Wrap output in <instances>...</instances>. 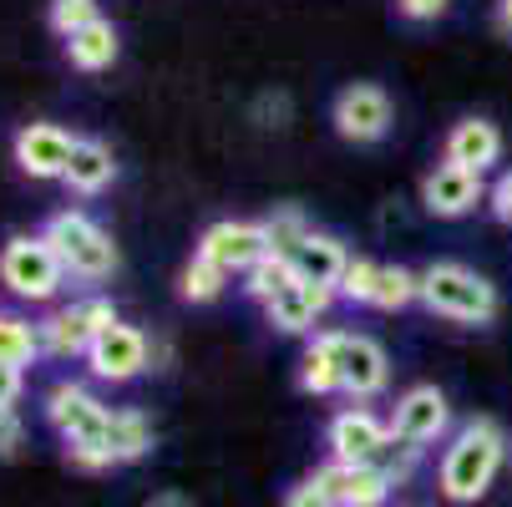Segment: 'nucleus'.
<instances>
[{
  "label": "nucleus",
  "instance_id": "f257e3e1",
  "mask_svg": "<svg viewBox=\"0 0 512 507\" xmlns=\"http://www.w3.org/2000/svg\"><path fill=\"white\" fill-rule=\"evenodd\" d=\"M502 462H507L502 426H497L492 416H472L457 437H452V447L442 452V497L457 502V507L482 502V497L492 492Z\"/></svg>",
  "mask_w": 512,
  "mask_h": 507
},
{
  "label": "nucleus",
  "instance_id": "f03ea898",
  "mask_svg": "<svg viewBox=\"0 0 512 507\" xmlns=\"http://www.w3.org/2000/svg\"><path fill=\"white\" fill-rule=\"evenodd\" d=\"M41 239L51 244V254L61 259V269H66L71 279H107V274L117 269V244H112V234H107L97 219H87L82 208L51 213L46 229H41Z\"/></svg>",
  "mask_w": 512,
  "mask_h": 507
},
{
  "label": "nucleus",
  "instance_id": "7ed1b4c3",
  "mask_svg": "<svg viewBox=\"0 0 512 507\" xmlns=\"http://www.w3.org/2000/svg\"><path fill=\"white\" fill-rule=\"evenodd\" d=\"M421 305L462 325H487L497 315V289L467 264H431L421 274Z\"/></svg>",
  "mask_w": 512,
  "mask_h": 507
},
{
  "label": "nucleus",
  "instance_id": "20e7f679",
  "mask_svg": "<svg viewBox=\"0 0 512 507\" xmlns=\"http://www.w3.org/2000/svg\"><path fill=\"white\" fill-rule=\"evenodd\" d=\"M320 345H325V355L335 360V371H340V391L350 396V401H371V396H381L386 391V381H391V360H386V350L371 340V335H355V330H325V335H315Z\"/></svg>",
  "mask_w": 512,
  "mask_h": 507
},
{
  "label": "nucleus",
  "instance_id": "39448f33",
  "mask_svg": "<svg viewBox=\"0 0 512 507\" xmlns=\"http://www.w3.org/2000/svg\"><path fill=\"white\" fill-rule=\"evenodd\" d=\"M66 269L61 259L51 254V244L41 234H21L0 249V284L11 289L16 300H31V305H46L56 289H61Z\"/></svg>",
  "mask_w": 512,
  "mask_h": 507
},
{
  "label": "nucleus",
  "instance_id": "423d86ee",
  "mask_svg": "<svg viewBox=\"0 0 512 507\" xmlns=\"http://www.w3.org/2000/svg\"><path fill=\"white\" fill-rule=\"evenodd\" d=\"M325 442H330V462L371 467L386 452V442H391V421H381L376 411H365V406H350V411L330 416Z\"/></svg>",
  "mask_w": 512,
  "mask_h": 507
},
{
  "label": "nucleus",
  "instance_id": "0eeeda50",
  "mask_svg": "<svg viewBox=\"0 0 512 507\" xmlns=\"http://www.w3.org/2000/svg\"><path fill=\"white\" fill-rule=\"evenodd\" d=\"M264 254H269V234H264V224H249V219L208 224L198 239V259L218 264L224 274H249Z\"/></svg>",
  "mask_w": 512,
  "mask_h": 507
},
{
  "label": "nucleus",
  "instance_id": "6e6552de",
  "mask_svg": "<svg viewBox=\"0 0 512 507\" xmlns=\"http://www.w3.org/2000/svg\"><path fill=\"white\" fill-rule=\"evenodd\" d=\"M447 426H452V406H447V396L436 391V386H411L396 401V411H391V437L406 442V447L442 442Z\"/></svg>",
  "mask_w": 512,
  "mask_h": 507
},
{
  "label": "nucleus",
  "instance_id": "1a4fd4ad",
  "mask_svg": "<svg viewBox=\"0 0 512 507\" xmlns=\"http://www.w3.org/2000/svg\"><path fill=\"white\" fill-rule=\"evenodd\" d=\"M330 122L345 142H381L391 132V97L376 82H355L335 97Z\"/></svg>",
  "mask_w": 512,
  "mask_h": 507
},
{
  "label": "nucleus",
  "instance_id": "9d476101",
  "mask_svg": "<svg viewBox=\"0 0 512 507\" xmlns=\"http://www.w3.org/2000/svg\"><path fill=\"white\" fill-rule=\"evenodd\" d=\"M71 153H77V137H71L66 127H56V122H31V127L16 132V168L36 183L66 178Z\"/></svg>",
  "mask_w": 512,
  "mask_h": 507
},
{
  "label": "nucleus",
  "instance_id": "9b49d317",
  "mask_svg": "<svg viewBox=\"0 0 512 507\" xmlns=\"http://www.w3.org/2000/svg\"><path fill=\"white\" fill-rule=\"evenodd\" d=\"M87 371L97 381H112V386L142 376V371H148V340H142V330L112 325L107 335H97L92 350H87Z\"/></svg>",
  "mask_w": 512,
  "mask_h": 507
},
{
  "label": "nucleus",
  "instance_id": "f8f14e48",
  "mask_svg": "<svg viewBox=\"0 0 512 507\" xmlns=\"http://www.w3.org/2000/svg\"><path fill=\"white\" fill-rule=\"evenodd\" d=\"M330 300H335V284L295 279V284H284L264 310H269V325H274V330H284V335H310L315 320L330 310Z\"/></svg>",
  "mask_w": 512,
  "mask_h": 507
},
{
  "label": "nucleus",
  "instance_id": "ddd939ff",
  "mask_svg": "<svg viewBox=\"0 0 512 507\" xmlns=\"http://www.w3.org/2000/svg\"><path fill=\"white\" fill-rule=\"evenodd\" d=\"M482 198V173H467V168H431L421 178V203L426 213H436V219H462V213H472Z\"/></svg>",
  "mask_w": 512,
  "mask_h": 507
},
{
  "label": "nucleus",
  "instance_id": "4468645a",
  "mask_svg": "<svg viewBox=\"0 0 512 507\" xmlns=\"http://www.w3.org/2000/svg\"><path fill=\"white\" fill-rule=\"evenodd\" d=\"M320 487L330 492L335 507H386L391 482L381 477V467H345V462H325L315 467Z\"/></svg>",
  "mask_w": 512,
  "mask_h": 507
},
{
  "label": "nucleus",
  "instance_id": "2eb2a0df",
  "mask_svg": "<svg viewBox=\"0 0 512 507\" xmlns=\"http://www.w3.org/2000/svg\"><path fill=\"white\" fill-rule=\"evenodd\" d=\"M497 158H502V132H497V122H487V117H462V122L447 132V163H452V168L487 173Z\"/></svg>",
  "mask_w": 512,
  "mask_h": 507
},
{
  "label": "nucleus",
  "instance_id": "dca6fc26",
  "mask_svg": "<svg viewBox=\"0 0 512 507\" xmlns=\"http://www.w3.org/2000/svg\"><path fill=\"white\" fill-rule=\"evenodd\" d=\"M41 355H51V360H87V350H92V325H87V315H82V305H66V310H51L41 325Z\"/></svg>",
  "mask_w": 512,
  "mask_h": 507
},
{
  "label": "nucleus",
  "instance_id": "f3484780",
  "mask_svg": "<svg viewBox=\"0 0 512 507\" xmlns=\"http://www.w3.org/2000/svg\"><path fill=\"white\" fill-rule=\"evenodd\" d=\"M112 178H117V158H112L107 142H97V137H77V153H71V163H66V178H61V183H66L71 193L92 198V193H102Z\"/></svg>",
  "mask_w": 512,
  "mask_h": 507
},
{
  "label": "nucleus",
  "instance_id": "a211bd4d",
  "mask_svg": "<svg viewBox=\"0 0 512 507\" xmlns=\"http://www.w3.org/2000/svg\"><path fill=\"white\" fill-rule=\"evenodd\" d=\"M345 264H350V254H345V244H340L335 234H310V239L295 249V259H289L295 279H310V284H340Z\"/></svg>",
  "mask_w": 512,
  "mask_h": 507
},
{
  "label": "nucleus",
  "instance_id": "6ab92c4d",
  "mask_svg": "<svg viewBox=\"0 0 512 507\" xmlns=\"http://www.w3.org/2000/svg\"><path fill=\"white\" fill-rule=\"evenodd\" d=\"M107 452L117 457V467L122 462H142L153 452V421L142 411H112V421H107Z\"/></svg>",
  "mask_w": 512,
  "mask_h": 507
},
{
  "label": "nucleus",
  "instance_id": "aec40b11",
  "mask_svg": "<svg viewBox=\"0 0 512 507\" xmlns=\"http://www.w3.org/2000/svg\"><path fill=\"white\" fill-rule=\"evenodd\" d=\"M117 51H122V41H117V26L112 21H92L87 31H77V36L66 41V56H71V66H77V71H107L117 61Z\"/></svg>",
  "mask_w": 512,
  "mask_h": 507
},
{
  "label": "nucleus",
  "instance_id": "412c9836",
  "mask_svg": "<svg viewBox=\"0 0 512 507\" xmlns=\"http://www.w3.org/2000/svg\"><path fill=\"white\" fill-rule=\"evenodd\" d=\"M36 355H41V330L21 315H0V360L26 371Z\"/></svg>",
  "mask_w": 512,
  "mask_h": 507
},
{
  "label": "nucleus",
  "instance_id": "4be33fe9",
  "mask_svg": "<svg viewBox=\"0 0 512 507\" xmlns=\"http://www.w3.org/2000/svg\"><path fill=\"white\" fill-rule=\"evenodd\" d=\"M295 381H300V391H305V396H335V391H340V371H335V360L325 355V345H320V340H310V345H305Z\"/></svg>",
  "mask_w": 512,
  "mask_h": 507
},
{
  "label": "nucleus",
  "instance_id": "5701e85b",
  "mask_svg": "<svg viewBox=\"0 0 512 507\" xmlns=\"http://www.w3.org/2000/svg\"><path fill=\"white\" fill-rule=\"evenodd\" d=\"M264 234H269V254L295 259V249H300L315 229L305 224V213H300V208H279V213H269V219H264Z\"/></svg>",
  "mask_w": 512,
  "mask_h": 507
},
{
  "label": "nucleus",
  "instance_id": "b1692460",
  "mask_svg": "<svg viewBox=\"0 0 512 507\" xmlns=\"http://www.w3.org/2000/svg\"><path fill=\"white\" fill-rule=\"evenodd\" d=\"M411 300H421V274L401 269V264H381V279H376V310H406Z\"/></svg>",
  "mask_w": 512,
  "mask_h": 507
},
{
  "label": "nucleus",
  "instance_id": "393cba45",
  "mask_svg": "<svg viewBox=\"0 0 512 507\" xmlns=\"http://www.w3.org/2000/svg\"><path fill=\"white\" fill-rule=\"evenodd\" d=\"M284 284H295V269H289V259H279V254H264L249 274H244V295L249 300H259V305H269Z\"/></svg>",
  "mask_w": 512,
  "mask_h": 507
},
{
  "label": "nucleus",
  "instance_id": "a878e982",
  "mask_svg": "<svg viewBox=\"0 0 512 507\" xmlns=\"http://www.w3.org/2000/svg\"><path fill=\"white\" fill-rule=\"evenodd\" d=\"M224 284H229V274H224V269L193 254V259H188V269H183V279H178V295H183V300H193V305H208V300L224 295Z\"/></svg>",
  "mask_w": 512,
  "mask_h": 507
},
{
  "label": "nucleus",
  "instance_id": "bb28decb",
  "mask_svg": "<svg viewBox=\"0 0 512 507\" xmlns=\"http://www.w3.org/2000/svg\"><path fill=\"white\" fill-rule=\"evenodd\" d=\"M376 279H381V264L350 259L345 274H340V284H335V295H340L345 305H371V300H376Z\"/></svg>",
  "mask_w": 512,
  "mask_h": 507
},
{
  "label": "nucleus",
  "instance_id": "cd10ccee",
  "mask_svg": "<svg viewBox=\"0 0 512 507\" xmlns=\"http://www.w3.org/2000/svg\"><path fill=\"white\" fill-rule=\"evenodd\" d=\"M46 21H51V31H56L61 41H71L77 31H87L92 21H102V11H97V0H51Z\"/></svg>",
  "mask_w": 512,
  "mask_h": 507
},
{
  "label": "nucleus",
  "instance_id": "c85d7f7f",
  "mask_svg": "<svg viewBox=\"0 0 512 507\" xmlns=\"http://www.w3.org/2000/svg\"><path fill=\"white\" fill-rule=\"evenodd\" d=\"M416 457H421V447H406V442H396V437H391V442H386V452H381L371 467H381V477L396 487V482H406V477L416 472Z\"/></svg>",
  "mask_w": 512,
  "mask_h": 507
},
{
  "label": "nucleus",
  "instance_id": "c756f323",
  "mask_svg": "<svg viewBox=\"0 0 512 507\" xmlns=\"http://www.w3.org/2000/svg\"><path fill=\"white\" fill-rule=\"evenodd\" d=\"M284 507H335V502H330V492L320 487V477L310 472L300 487H289V492H284Z\"/></svg>",
  "mask_w": 512,
  "mask_h": 507
},
{
  "label": "nucleus",
  "instance_id": "7c9ffc66",
  "mask_svg": "<svg viewBox=\"0 0 512 507\" xmlns=\"http://www.w3.org/2000/svg\"><path fill=\"white\" fill-rule=\"evenodd\" d=\"M82 315H87V325H92V340H97V335H107L112 325H122V320H117V310H112V300H102V295L82 300Z\"/></svg>",
  "mask_w": 512,
  "mask_h": 507
},
{
  "label": "nucleus",
  "instance_id": "2f4dec72",
  "mask_svg": "<svg viewBox=\"0 0 512 507\" xmlns=\"http://www.w3.org/2000/svg\"><path fill=\"white\" fill-rule=\"evenodd\" d=\"M21 442H26L21 416H16V411H0V457H16V452H21Z\"/></svg>",
  "mask_w": 512,
  "mask_h": 507
},
{
  "label": "nucleus",
  "instance_id": "473e14b6",
  "mask_svg": "<svg viewBox=\"0 0 512 507\" xmlns=\"http://www.w3.org/2000/svg\"><path fill=\"white\" fill-rule=\"evenodd\" d=\"M21 386H26V371L0 360V411H11V406L21 401Z\"/></svg>",
  "mask_w": 512,
  "mask_h": 507
},
{
  "label": "nucleus",
  "instance_id": "72a5a7b5",
  "mask_svg": "<svg viewBox=\"0 0 512 507\" xmlns=\"http://www.w3.org/2000/svg\"><path fill=\"white\" fill-rule=\"evenodd\" d=\"M452 0H396V11L406 21H436V16H447Z\"/></svg>",
  "mask_w": 512,
  "mask_h": 507
},
{
  "label": "nucleus",
  "instance_id": "f704fd0d",
  "mask_svg": "<svg viewBox=\"0 0 512 507\" xmlns=\"http://www.w3.org/2000/svg\"><path fill=\"white\" fill-rule=\"evenodd\" d=\"M487 203H492V213H497V219L502 224H512V168L492 183V193H487Z\"/></svg>",
  "mask_w": 512,
  "mask_h": 507
},
{
  "label": "nucleus",
  "instance_id": "c9c22d12",
  "mask_svg": "<svg viewBox=\"0 0 512 507\" xmlns=\"http://www.w3.org/2000/svg\"><path fill=\"white\" fill-rule=\"evenodd\" d=\"M497 31L512 36V0H497Z\"/></svg>",
  "mask_w": 512,
  "mask_h": 507
},
{
  "label": "nucleus",
  "instance_id": "e433bc0d",
  "mask_svg": "<svg viewBox=\"0 0 512 507\" xmlns=\"http://www.w3.org/2000/svg\"><path fill=\"white\" fill-rule=\"evenodd\" d=\"M148 507H193L188 497H178V492H163V497H153Z\"/></svg>",
  "mask_w": 512,
  "mask_h": 507
}]
</instances>
